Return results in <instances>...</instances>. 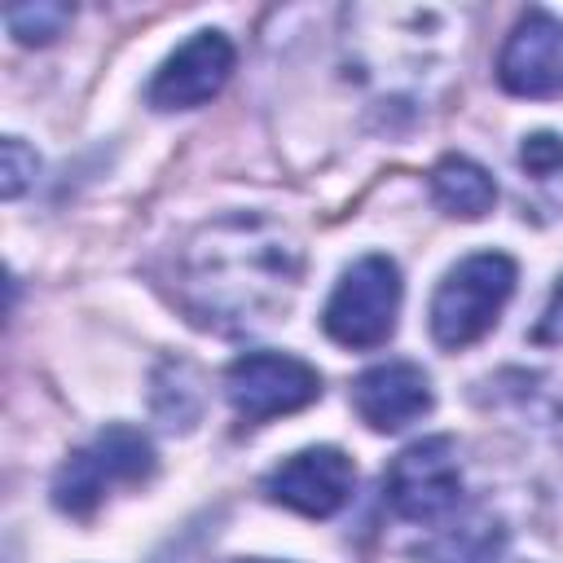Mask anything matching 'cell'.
<instances>
[{
  "label": "cell",
  "instance_id": "6da1fadb",
  "mask_svg": "<svg viewBox=\"0 0 563 563\" xmlns=\"http://www.w3.org/2000/svg\"><path fill=\"white\" fill-rule=\"evenodd\" d=\"M303 286L299 238L264 211H229L189 233L176 260V299L211 334H260L277 325Z\"/></svg>",
  "mask_w": 563,
  "mask_h": 563
},
{
  "label": "cell",
  "instance_id": "7a4b0ae2",
  "mask_svg": "<svg viewBox=\"0 0 563 563\" xmlns=\"http://www.w3.org/2000/svg\"><path fill=\"white\" fill-rule=\"evenodd\" d=\"M466 44V13L449 4H352L343 9V66L383 106L435 101Z\"/></svg>",
  "mask_w": 563,
  "mask_h": 563
},
{
  "label": "cell",
  "instance_id": "3957f363",
  "mask_svg": "<svg viewBox=\"0 0 563 563\" xmlns=\"http://www.w3.org/2000/svg\"><path fill=\"white\" fill-rule=\"evenodd\" d=\"M154 444L141 427L110 422L92 440L66 453L53 475V506L70 519H88L119 488H136L154 475Z\"/></svg>",
  "mask_w": 563,
  "mask_h": 563
},
{
  "label": "cell",
  "instance_id": "277c9868",
  "mask_svg": "<svg viewBox=\"0 0 563 563\" xmlns=\"http://www.w3.org/2000/svg\"><path fill=\"white\" fill-rule=\"evenodd\" d=\"M515 282H519V268L506 251H475L457 260L431 295V308H427L431 339L444 352H462L479 343L506 312Z\"/></svg>",
  "mask_w": 563,
  "mask_h": 563
},
{
  "label": "cell",
  "instance_id": "5b68a950",
  "mask_svg": "<svg viewBox=\"0 0 563 563\" xmlns=\"http://www.w3.org/2000/svg\"><path fill=\"white\" fill-rule=\"evenodd\" d=\"M400 299H405V286H400L396 260L391 255H361L339 273L334 290L321 308V330L339 347H352V352L383 347L396 334Z\"/></svg>",
  "mask_w": 563,
  "mask_h": 563
},
{
  "label": "cell",
  "instance_id": "8992f818",
  "mask_svg": "<svg viewBox=\"0 0 563 563\" xmlns=\"http://www.w3.org/2000/svg\"><path fill=\"white\" fill-rule=\"evenodd\" d=\"M383 497L405 523H444L462 510V462L453 435H427L400 449L383 475Z\"/></svg>",
  "mask_w": 563,
  "mask_h": 563
},
{
  "label": "cell",
  "instance_id": "52a82bcc",
  "mask_svg": "<svg viewBox=\"0 0 563 563\" xmlns=\"http://www.w3.org/2000/svg\"><path fill=\"white\" fill-rule=\"evenodd\" d=\"M321 396V374L290 352H242L224 369V400L246 427L299 413Z\"/></svg>",
  "mask_w": 563,
  "mask_h": 563
},
{
  "label": "cell",
  "instance_id": "ba28073f",
  "mask_svg": "<svg viewBox=\"0 0 563 563\" xmlns=\"http://www.w3.org/2000/svg\"><path fill=\"white\" fill-rule=\"evenodd\" d=\"M356 484V466L343 449L334 444H312L299 449L290 457H282L268 475H264V497L273 506H286L303 519H330L347 506Z\"/></svg>",
  "mask_w": 563,
  "mask_h": 563
},
{
  "label": "cell",
  "instance_id": "9c48e42d",
  "mask_svg": "<svg viewBox=\"0 0 563 563\" xmlns=\"http://www.w3.org/2000/svg\"><path fill=\"white\" fill-rule=\"evenodd\" d=\"M233 62H238V53H233V40L224 31H216V26L194 31L176 53L163 57V66L154 70V79L145 88V101L163 114L198 110L229 84Z\"/></svg>",
  "mask_w": 563,
  "mask_h": 563
},
{
  "label": "cell",
  "instance_id": "30bf717a",
  "mask_svg": "<svg viewBox=\"0 0 563 563\" xmlns=\"http://www.w3.org/2000/svg\"><path fill=\"white\" fill-rule=\"evenodd\" d=\"M497 84L510 97L550 101L563 97V18L550 9H528L510 26L497 53Z\"/></svg>",
  "mask_w": 563,
  "mask_h": 563
},
{
  "label": "cell",
  "instance_id": "8fae6325",
  "mask_svg": "<svg viewBox=\"0 0 563 563\" xmlns=\"http://www.w3.org/2000/svg\"><path fill=\"white\" fill-rule=\"evenodd\" d=\"M435 405L431 378L413 361H378L352 378V409L369 431H405Z\"/></svg>",
  "mask_w": 563,
  "mask_h": 563
},
{
  "label": "cell",
  "instance_id": "7c38bea8",
  "mask_svg": "<svg viewBox=\"0 0 563 563\" xmlns=\"http://www.w3.org/2000/svg\"><path fill=\"white\" fill-rule=\"evenodd\" d=\"M506 528L488 510H453L422 545V563H497Z\"/></svg>",
  "mask_w": 563,
  "mask_h": 563
},
{
  "label": "cell",
  "instance_id": "4fadbf2b",
  "mask_svg": "<svg viewBox=\"0 0 563 563\" xmlns=\"http://www.w3.org/2000/svg\"><path fill=\"white\" fill-rule=\"evenodd\" d=\"M431 198H435V207L444 211V216H453V220H479V216H488L493 211V202H497V185H493V176L475 163V158H466V154H444L435 167H431Z\"/></svg>",
  "mask_w": 563,
  "mask_h": 563
},
{
  "label": "cell",
  "instance_id": "5bb4252c",
  "mask_svg": "<svg viewBox=\"0 0 563 563\" xmlns=\"http://www.w3.org/2000/svg\"><path fill=\"white\" fill-rule=\"evenodd\" d=\"M4 22H9V35L18 44H48V40H57L70 26V4H57V0L13 4L4 13Z\"/></svg>",
  "mask_w": 563,
  "mask_h": 563
},
{
  "label": "cell",
  "instance_id": "9a60e30c",
  "mask_svg": "<svg viewBox=\"0 0 563 563\" xmlns=\"http://www.w3.org/2000/svg\"><path fill=\"white\" fill-rule=\"evenodd\" d=\"M35 172H40L35 150L22 136H4V145H0V194L18 198L26 185H35Z\"/></svg>",
  "mask_w": 563,
  "mask_h": 563
},
{
  "label": "cell",
  "instance_id": "2e32d148",
  "mask_svg": "<svg viewBox=\"0 0 563 563\" xmlns=\"http://www.w3.org/2000/svg\"><path fill=\"white\" fill-rule=\"evenodd\" d=\"M519 163H523L528 176L550 180L554 172H563V136L559 132H532V136H523Z\"/></svg>",
  "mask_w": 563,
  "mask_h": 563
},
{
  "label": "cell",
  "instance_id": "e0dca14e",
  "mask_svg": "<svg viewBox=\"0 0 563 563\" xmlns=\"http://www.w3.org/2000/svg\"><path fill=\"white\" fill-rule=\"evenodd\" d=\"M229 563H277V559H229Z\"/></svg>",
  "mask_w": 563,
  "mask_h": 563
}]
</instances>
